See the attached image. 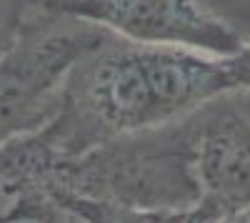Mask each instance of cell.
Listing matches in <instances>:
<instances>
[{
  "mask_svg": "<svg viewBox=\"0 0 250 223\" xmlns=\"http://www.w3.org/2000/svg\"><path fill=\"white\" fill-rule=\"evenodd\" d=\"M230 90L220 58L110 35L70 70L62 106L43 128L58 156L170 123Z\"/></svg>",
  "mask_w": 250,
  "mask_h": 223,
  "instance_id": "1",
  "label": "cell"
},
{
  "mask_svg": "<svg viewBox=\"0 0 250 223\" xmlns=\"http://www.w3.org/2000/svg\"><path fill=\"white\" fill-rule=\"evenodd\" d=\"M205 106L170 123L58 158L53 191L123 208H193L200 201L198 138Z\"/></svg>",
  "mask_w": 250,
  "mask_h": 223,
  "instance_id": "2",
  "label": "cell"
},
{
  "mask_svg": "<svg viewBox=\"0 0 250 223\" xmlns=\"http://www.w3.org/2000/svg\"><path fill=\"white\" fill-rule=\"evenodd\" d=\"M113 33L40 8L0 55V143L43 131L62 106L70 70Z\"/></svg>",
  "mask_w": 250,
  "mask_h": 223,
  "instance_id": "3",
  "label": "cell"
},
{
  "mask_svg": "<svg viewBox=\"0 0 250 223\" xmlns=\"http://www.w3.org/2000/svg\"><path fill=\"white\" fill-rule=\"evenodd\" d=\"M43 8L143 45L213 58H228L243 48L240 35L200 0H43Z\"/></svg>",
  "mask_w": 250,
  "mask_h": 223,
  "instance_id": "4",
  "label": "cell"
},
{
  "mask_svg": "<svg viewBox=\"0 0 250 223\" xmlns=\"http://www.w3.org/2000/svg\"><path fill=\"white\" fill-rule=\"evenodd\" d=\"M195 168L203 213L223 221L250 208V120L218 100L208 103Z\"/></svg>",
  "mask_w": 250,
  "mask_h": 223,
  "instance_id": "5",
  "label": "cell"
},
{
  "mask_svg": "<svg viewBox=\"0 0 250 223\" xmlns=\"http://www.w3.org/2000/svg\"><path fill=\"white\" fill-rule=\"evenodd\" d=\"M58 158L43 131L0 143V221L50 198Z\"/></svg>",
  "mask_w": 250,
  "mask_h": 223,
  "instance_id": "6",
  "label": "cell"
},
{
  "mask_svg": "<svg viewBox=\"0 0 250 223\" xmlns=\"http://www.w3.org/2000/svg\"><path fill=\"white\" fill-rule=\"evenodd\" d=\"M53 201L73 211L85 223H220L203 213L198 206L193 208H123V206H108L95 203V201L75 198L68 193H50Z\"/></svg>",
  "mask_w": 250,
  "mask_h": 223,
  "instance_id": "7",
  "label": "cell"
},
{
  "mask_svg": "<svg viewBox=\"0 0 250 223\" xmlns=\"http://www.w3.org/2000/svg\"><path fill=\"white\" fill-rule=\"evenodd\" d=\"M43 0H0V55L8 53L28 28Z\"/></svg>",
  "mask_w": 250,
  "mask_h": 223,
  "instance_id": "8",
  "label": "cell"
},
{
  "mask_svg": "<svg viewBox=\"0 0 250 223\" xmlns=\"http://www.w3.org/2000/svg\"><path fill=\"white\" fill-rule=\"evenodd\" d=\"M0 223H85V221L78 218L65 206H60L58 201L45 198V201H38V203L3 218Z\"/></svg>",
  "mask_w": 250,
  "mask_h": 223,
  "instance_id": "9",
  "label": "cell"
},
{
  "mask_svg": "<svg viewBox=\"0 0 250 223\" xmlns=\"http://www.w3.org/2000/svg\"><path fill=\"white\" fill-rule=\"evenodd\" d=\"M220 66L225 70L230 90H250V43L228 58H220Z\"/></svg>",
  "mask_w": 250,
  "mask_h": 223,
  "instance_id": "10",
  "label": "cell"
},
{
  "mask_svg": "<svg viewBox=\"0 0 250 223\" xmlns=\"http://www.w3.org/2000/svg\"><path fill=\"white\" fill-rule=\"evenodd\" d=\"M220 223H250V208H243V211H238L233 216H228Z\"/></svg>",
  "mask_w": 250,
  "mask_h": 223,
  "instance_id": "11",
  "label": "cell"
}]
</instances>
